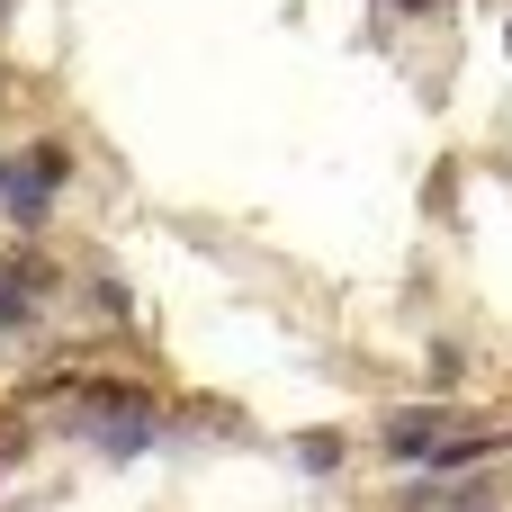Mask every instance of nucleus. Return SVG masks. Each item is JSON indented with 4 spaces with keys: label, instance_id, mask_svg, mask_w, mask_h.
<instances>
[{
    "label": "nucleus",
    "instance_id": "3",
    "mask_svg": "<svg viewBox=\"0 0 512 512\" xmlns=\"http://www.w3.org/2000/svg\"><path fill=\"white\" fill-rule=\"evenodd\" d=\"M441 512H495V486H459V495H450Z\"/></svg>",
    "mask_w": 512,
    "mask_h": 512
},
{
    "label": "nucleus",
    "instance_id": "2",
    "mask_svg": "<svg viewBox=\"0 0 512 512\" xmlns=\"http://www.w3.org/2000/svg\"><path fill=\"white\" fill-rule=\"evenodd\" d=\"M45 279H54V270H45L36 252H18V270H0V333H27V324H36Z\"/></svg>",
    "mask_w": 512,
    "mask_h": 512
},
{
    "label": "nucleus",
    "instance_id": "1",
    "mask_svg": "<svg viewBox=\"0 0 512 512\" xmlns=\"http://www.w3.org/2000/svg\"><path fill=\"white\" fill-rule=\"evenodd\" d=\"M63 180H72V153H63V144H27L18 162H0V216L36 225V216L63 198Z\"/></svg>",
    "mask_w": 512,
    "mask_h": 512
}]
</instances>
